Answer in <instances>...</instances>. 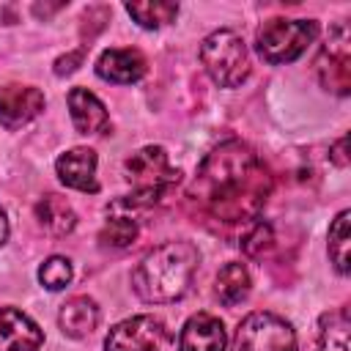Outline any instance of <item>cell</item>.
Wrapping results in <instances>:
<instances>
[{"mask_svg":"<svg viewBox=\"0 0 351 351\" xmlns=\"http://www.w3.org/2000/svg\"><path fill=\"white\" fill-rule=\"evenodd\" d=\"M123 178L132 184V195L110 203V208H148L178 186L181 170L170 165L162 145H145L123 162Z\"/></svg>","mask_w":351,"mask_h":351,"instance_id":"3957f363","label":"cell"},{"mask_svg":"<svg viewBox=\"0 0 351 351\" xmlns=\"http://www.w3.org/2000/svg\"><path fill=\"white\" fill-rule=\"evenodd\" d=\"M69 115H71V123L80 134H104L110 132V115H107V107L104 101L90 93L88 88H71L69 96Z\"/></svg>","mask_w":351,"mask_h":351,"instance_id":"5bb4252c","label":"cell"},{"mask_svg":"<svg viewBox=\"0 0 351 351\" xmlns=\"http://www.w3.org/2000/svg\"><path fill=\"white\" fill-rule=\"evenodd\" d=\"M5 239H8V219H5V211L0 208V247L5 244Z\"/></svg>","mask_w":351,"mask_h":351,"instance_id":"484cf974","label":"cell"},{"mask_svg":"<svg viewBox=\"0 0 351 351\" xmlns=\"http://www.w3.org/2000/svg\"><path fill=\"white\" fill-rule=\"evenodd\" d=\"M271 244H274V230H271V225L263 222V219H252L250 228H247V233L241 236V252H244L247 258H261L263 252L271 250Z\"/></svg>","mask_w":351,"mask_h":351,"instance_id":"603a6c76","label":"cell"},{"mask_svg":"<svg viewBox=\"0 0 351 351\" xmlns=\"http://www.w3.org/2000/svg\"><path fill=\"white\" fill-rule=\"evenodd\" d=\"M99 318H101L99 304L90 296H71L58 313V326L66 337L82 340L99 326Z\"/></svg>","mask_w":351,"mask_h":351,"instance_id":"9a60e30c","label":"cell"},{"mask_svg":"<svg viewBox=\"0 0 351 351\" xmlns=\"http://www.w3.org/2000/svg\"><path fill=\"white\" fill-rule=\"evenodd\" d=\"M33 214H36L38 225L52 236H66V233H71L77 228V214H74L71 203L66 197H60V195H44L36 203Z\"/></svg>","mask_w":351,"mask_h":351,"instance_id":"e0dca14e","label":"cell"},{"mask_svg":"<svg viewBox=\"0 0 351 351\" xmlns=\"http://www.w3.org/2000/svg\"><path fill=\"white\" fill-rule=\"evenodd\" d=\"M200 63L219 88H239L250 77V49L230 27H219L203 38Z\"/></svg>","mask_w":351,"mask_h":351,"instance_id":"5b68a950","label":"cell"},{"mask_svg":"<svg viewBox=\"0 0 351 351\" xmlns=\"http://www.w3.org/2000/svg\"><path fill=\"white\" fill-rule=\"evenodd\" d=\"M71 277H74L71 261L63 255H52L38 266V282L49 291H63L71 282Z\"/></svg>","mask_w":351,"mask_h":351,"instance_id":"7402d4cb","label":"cell"},{"mask_svg":"<svg viewBox=\"0 0 351 351\" xmlns=\"http://www.w3.org/2000/svg\"><path fill=\"white\" fill-rule=\"evenodd\" d=\"M346 143H348V137L343 134V137L335 143V148H332V159H335V165H340V167H346V165H348V156H346Z\"/></svg>","mask_w":351,"mask_h":351,"instance_id":"d4e9b609","label":"cell"},{"mask_svg":"<svg viewBox=\"0 0 351 351\" xmlns=\"http://www.w3.org/2000/svg\"><path fill=\"white\" fill-rule=\"evenodd\" d=\"M348 217L351 211L343 208L329 225V261L335 263L337 274H348Z\"/></svg>","mask_w":351,"mask_h":351,"instance_id":"44dd1931","label":"cell"},{"mask_svg":"<svg viewBox=\"0 0 351 351\" xmlns=\"http://www.w3.org/2000/svg\"><path fill=\"white\" fill-rule=\"evenodd\" d=\"M82 58H85V52H82V49H74V52H69V55H60V58L55 60V74H58V77H63V74L77 71V66L82 63Z\"/></svg>","mask_w":351,"mask_h":351,"instance_id":"cb8c5ba5","label":"cell"},{"mask_svg":"<svg viewBox=\"0 0 351 351\" xmlns=\"http://www.w3.org/2000/svg\"><path fill=\"white\" fill-rule=\"evenodd\" d=\"M200 263V250L186 241H167L151 250L132 271V288L145 304H170L189 293L195 271Z\"/></svg>","mask_w":351,"mask_h":351,"instance_id":"7a4b0ae2","label":"cell"},{"mask_svg":"<svg viewBox=\"0 0 351 351\" xmlns=\"http://www.w3.org/2000/svg\"><path fill=\"white\" fill-rule=\"evenodd\" d=\"M170 343V329L159 315L143 313L118 321L107 337L104 351H165Z\"/></svg>","mask_w":351,"mask_h":351,"instance_id":"52a82bcc","label":"cell"},{"mask_svg":"<svg viewBox=\"0 0 351 351\" xmlns=\"http://www.w3.org/2000/svg\"><path fill=\"white\" fill-rule=\"evenodd\" d=\"M315 36H318L315 19L271 16L255 33V52L269 66L293 63L296 58H302L307 52V47L315 41Z\"/></svg>","mask_w":351,"mask_h":351,"instance_id":"277c9868","label":"cell"},{"mask_svg":"<svg viewBox=\"0 0 351 351\" xmlns=\"http://www.w3.org/2000/svg\"><path fill=\"white\" fill-rule=\"evenodd\" d=\"M351 315L348 307L329 310L318 318V348L315 351H348Z\"/></svg>","mask_w":351,"mask_h":351,"instance_id":"ac0fdd59","label":"cell"},{"mask_svg":"<svg viewBox=\"0 0 351 351\" xmlns=\"http://www.w3.org/2000/svg\"><path fill=\"white\" fill-rule=\"evenodd\" d=\"M250 291H252V277H250V269L241 261H230L217 271L214 293H217L219 304L236 307L250 296Z\"/></svg>","mask_w":351,"mask_h":351,"instance_id":"2e32d148","label":"cell"},{"mask_svg":"<svg viewBox=\"0 0 351 351\" xmlns=\"http://www.w3.org/2000/svg\"><path fill=\"white\" fill-rule=\"evenodd\" d=\"M348 41H351V36H348L346 22H337L329 30V36H326V41H324V47L315 58V77H318L321 88H326L337 96H348V88H351V66H348L351 63V49H348Z\"/></svg>","mask_w":351,"mask_h":351,"instance_id":"ba28073f","label":"cell"},{"mask_svg":"<svg viewBox=\"0 0 351 351\" xmlns=\"http://www.w3.org/2000/svg\"><path fill=\"white\" fill-rule=\"evenodd\" d=\"M148 71V63H145V55L140 49H132V47H112V49H104L96 60V74L104 80V82H112V85H132V82H140Z\"/></svg>","mask_w":351,"mask_h":351,"instance_id":"8fae6325","label":"cell"},{"mask_svg":"<svg viewBox=\"0 0 351 351\" xmlns=\"http://www.w3.org/2000/svg\"><path fill=\"white\" fill-rule=\"evenodd\" d=\"M123 8L145 30L165 27V25L176 22V16H178V3H126Z\"/></svg>","mask_w":351,"mask_h":351,"instance_id":"d6986e66","label":"cell"},{"mask_svg":"<svg viewBox=\"0 0 351 351\" xmlns=\"http://www.w3.org/2000/svg\"><path fill=\"white\" fill-rule=\"evenodd\" d=\"M269 195L271 173L258 151L244 140H225L200 162L186 203L219 225H244L258 219Z\"/></svg>","mask_w":351,"mask_h":351,"instance_id":"6da1fadb","label":"cell"},{"mask_svg":"<svg viewBox=\"0 0 351 351\" xmlns=\"http://www.w3.org/2000/svg\"><path fill=\"white\" fill-rule=\"evenodd\" d=\"M230 351H296V332L277 313L255 310L236 326Z\"/></svg>","mask_w":351,"mask_h":351,"instance_id":"8992f818","label":"cell"},{"mask_svg":"<svg viewBox=\"0 0 351 351\" xmlns=\"http://www.w3.org/2000/svg\"><path fill=\"white\" fill-rule=\"evenodd\" d=\"M178 351H228L225 324L211 313L189 315L178 335Z\"/></svg>","mask_w":351,"mask_h":351,"instance_id":"7c38bea8","label":"cell"},{"mask_svg":"<svg viewBox=\"0 0 351 351\" xmlns=\"http://www.w3.org/2000/svg\"><path fill=\"white\" fill-rule=\"evenodd\" d=\"M44 346L41 326L16 307H0V351H38Z\"/></svg>","mask_w":351,"mask_h":351,"instance_id":"4fadbf2b","label":"cell"},{"mask_svg":"<svg viewBox=\"0 0 351 351\" xmlns=\"http://www.w3.org/2000/svg\"><path fill=\"white\" fill-rule=\"evenodd\" d=\"M44 93L33 85H5L0 90V126L5 129H22L33 118L44 112Z\"/></svg>","mask_w":351,"mask_h":351,"instance_id":"9c48e42d","label":"cell"},{"mask_svg":"<svg viewBox=\"0 0 351 351\" xmlns=\"http://www.w3.org/2000/svg\"><path fill=\"white\" fill-rule=\"evenodd\" d=\"M63 8V3H58V5H33V11L41 16V14H52V11H60Z\"/></svg>","mask_w":351,"mask_h":351,"instance_id":"4316f807","label":"cell"},{"mask_svg":"<svg viewBox=\"0 0 351 351\" xmlns=\"http://www.w3.org/2000/svg\"><path fill=\"white\" fill-rule=\"evenodd\" d=\"M96 165H99L96 151L80 145V148H71V151L58 156L55 173L60 178V184H66L69 189H77V192H85V195H96L99 192Z\"/></svg>","mask_w":351,"mask_h":351,"instance_id":"30bf717a","label":"cell"},{"mask_svg":"<svg viewBox=\"0 0 351 351\" xmlns=\"http://www.w3.org/2000/svg\"><path fill=\"white\" fill-rule=\"evenodd\" d=\"M140 236V228H137V219L121 214V217H110L101 230H99V241L104 247H115V250H123V247H132Z\"/></svg>","mask_w":351,"mask_h":351,"instance_id":"ffe728a7","label":"cell"}]
</instances>
